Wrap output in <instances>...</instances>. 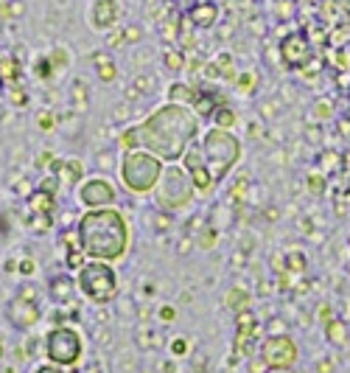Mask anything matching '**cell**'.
<instances>
[{
  "label": "cell",
  "instance_id": "d4e9b609",
  "mask_svg": "<svg viewBox=\"0 0 350 373\" xmlns=\"http://www.w3.org/2000/svg\"><path fill=\"white\" fill-rule=\"evenodd\" d=\"M34 373H68V370L59 367V365H54V362H45V365H39Z\"/></svg>",
  "mask_w": 350,
  "mask_h": 373
},
{
  "label": "cell",
  "instance_id": "ffe728a7",
  "mask_svg": "<svg viewBox=\"0 0 350 373\" xmlns=\"http://www.w3.org/2000/svg\"><path fill=\"white\" fill-rule=\"evenodd\" d=\"M325 337H331L333 343H344V323H339V320L328 323V328H325Z\"/></svg>",
  "mask_w": 350,
  "mask_h": 373
},
{
  "label": "cell",
  "instance_id": "5b68a950",
  "mask_svg": "<svg viewBox=\"0 0 350 373\" xmlns=\"http://www.w3.org/2000/svg\"><path fill=\"white\" fill-rule=\"evenodd\" d=\"M154 196V205L157 211H165V214H174V211H185L188 205L194 202L196 196V188L188 177V172L183 169V165H165L163 174H160V183L154 185L152 191Z\"/></svg>",
  "mask_w": 350,
  "mask_h": 373
},
{
  "label": "cell",
  "instance_id": "9c48e42d",
  "mask_svg": "<svg viewBox=\"0 0 350 373\" xmlns=\"http://www.w3.org/2000/svg\"><path fill=\"white\" fill-rule=\"evenodd\" d=\"M79 202L87 211L96 208H110V205L118 202V191L107 177H90L81 188H79Z\"/></svg>",
  "mask_w": 350,
  "mask_h": 373
},
{
  "label": "cell",
  "instance_id": "83f0119b",
  "mask_svg": "<svg viewBox=\"0 0 350 373\" xmlns=\"http://www.w3.org/2000/svg\"><path fill=\"white\" fill-rule=\"evenodd\" d=\"M314 112H317L320 118H322V115H331V104H317V110H314Z\"/></svg>",
  "mask_w": 350,
  "mask_h": 373
},
{
  "label": "cell",
  "instance_id": "7c38bea8",
  "mask_svg": "<svg viewBox=\"0 0 350 373\" xmlns=\"http://www.w3.org/2000/svg\"><path fill=\"white\" fill-rule=\"evenodd\" d=\"M121 17V3L118 0H96L93 3V12H90V23L99 28V31H107L118 23Z\"/></svg>",
  "mask_w": 350,
  "mask_h": 373
},
{
  "label": "cell",
  "instance_id": "3957f363",
  "mask_svg": "<svg viewBox=\"0 0 350 373\" xmlns=\"http://www.w3.org/2000/svg\"><path fill=\"white\" fill-rule=\"evenodd\" d=\"M199 149H202V160H205V165H207V172H210L216 185L236 169L238 160H241V152H244L241 141L230 130H218V127L205 132Z\"/></svg>",
  "mask_w": 350,
  "mask_h": 373
},
{
  "label": "cell",
  "instance_id": "4316f807",
  "mask_svg": "<svg viewBox=\"0 0 350 373\" xmlns=\"http://www.w3.org/2000/svg\"><path fill=\"white\" fill-rule=\"evenodd\" d=\"M309 183H311V191H314V194H320V191H322V188H320V185H322V177L311 174V177H309Z\"/></svg>",
  "mask_w": 350,
  "mask_h": 373
},
{
  "label": "cell",
  "instance_id": "d6986e66",
  "mask_svg": "<svg viewBox=\"0 0 350 373\" xmlns=\"http://www.w3.org/2000/svg\"><path fill=\"white\" fill-rule=\"evenodd\" d=\"M227 306L238 314V312H247L249 309V292L244 286H233L230 292H227Z\"/></svg>",
  "mask_w": 350,
  "mask_h": 373
},
{
  "label": "cell",
  "instance_id": "44dd1931",
  "mask_svg": "<svg viewBox=\"0 0 350 373\" xmlns=\"http://www.w3.org/2000/svg\"><path fill=\"white\" fill-rule=\"evenodd\" d=\"M216 241H218V236H216V230H213V228H205V230L196 236V244L202 247V250H210V247H213Z\"/></svg>",
  "mask_w": 350,
  "mask_h": 373
},
{
  "label": "cell",
  "instance_id": "7402d4cb",
  "mask_svg": "<svg viewBox=\"0 0 350 373\" xmlns=\"http://www.w3.org/2000/svg\"><path fill=\"white\" fill-rule=\"evenodd\" d=\"M99 76L104 79V81H112L115 79V62L107 57L104 62H99Z\"/></svg>",
  "mask_w": 350,
  "mask_h": 373
},
{
  "label": "cell",
  "instance_id": "8992f818",
  "mask_svg": "<svg viewBox=\"0 0 350 373\" xmlns=\"http://www.w3.org/2000/svg\"><path fill=\"white\" fill-rule=\"evenodd\" d=\"M76 289L93 303H110L118 295V275L112 264L87 259V264H81L76 272Z\"/></svg>",
  "mask_w": 350,
  "mask_h": 373
},
{
  "label": "cell",
  "instance_id": "6da1fadb",
  "mask_svg": "<svg viewBox=\"0 0 350 373\" xmlns=\"http://www.w3.org/2000/svg\"><path fill=\"white\" fill-rule=\"evenodd\" d=\"M138 149L157 154L163 163H177L199 135V115L185 104H163L135 127Z\"/></svg>",
  "mask_w": 350,
  "mask_h": 373
},
{
  "label": "cell",
  "instance_id": "4fadbf2b",
  "mask_svg": "<svg viewBox=\"0 0 350 373\" xmlns=\"http://www.w3.org/2000/svg\"><path fill=\"white\" fill-rule=\"evenodd\" d=\"M9 317L14 320L17 328H31V325L39 320V306H37V301H23V295H20V298L12 303Z\"/></svg>",
  "mask_w": 350,
  "mask_h": 373
},
{
  "label": "cell",
  "instance_id": "f546056e",
  "mask_svg": "<svg viewBox=\"0 0 350 373\" xmlns=\"http://www.w3.org/2000/svg\"><path fill=\"white\" fill-rule=\"evenodd\" d=\"M267 373H294V367H278V370H267Z\"/></svg>",
  "mask_w": 350,
  "mask_h": 373
},
{
  "label": "cell",
  "instance_id": "ac0fdd59",
  "mask_svg": "<svg viewBox=\"0 0 350 373\" xmlns=\"http://www.w3.org/2000/svg\"><path fill=\"white\" fill-rule=\"evenodd\" d=\"M213 123L218 130H233L236 127V121H238V115H236V110L233 107H227V104H218L216 110H213Z\"/></svg>",
  "mask_w": 350,
  "mask_h": 373
},
{
  "label": "cell",
  "instance_id": "5bb4252c",
  "mask_svg": "<svg viewBox=\"0 0 350 373\" xmlns=\"http://www.w3.org/2000/svg\"><path fill=\"white\" fill-rule=\"evenodd\" d=\"M188 20L194 28L199 31H210L218 20V6L216 3H207V0H202V3H194L191 12H188Z\"/></svg>",
  "mask_w": 350,
  "mask_h": 373
},
{
  "label": "cell",
  "instance_id": "52a82bcc",
  "mask_svg": "<svg viewBox=\"0 0 350 373\" xmlns=\"http://www.w3.org/2000/svg\"><path fill=\"white\" fill-rule=\"evenodd\" d=\"M84 354V340L76 328L70 325H56L48 331L45 337V356L48 362L59 365V367H73Z\"/></svg>",
  "mask_w": 350,
  "mask_h": 373
},
{
  "label": "cell",
  "instance_id": "603a6c76",
  "mask_svg": "<svg viewBox=\"0 0 350 373\" xmlns=\"http://www.w3.org/2000/svg\"><path fill=\"white\" fill-rule=\"evenodd\" d=\"M236 85L244 90V93H249L252 88H255V73L252 70H247V73H241V76H236Z\"/></svg>",
  "mask_w": 350,
  "mask_h": 373
},
{
  "label": "cell",
  "instance_id": "cb8c5ba5",
  "mask_svg": "<svg viewBox=\"0 0 350 373\" xmlns=\"http://www.w3.org/2000/svg\"><path fill=\"white\" fill-rule=\"evenodd\" d=\"M141 39H143V28H141V26L123 28V43H141Z\"/></svg>",
  "mask_w": 350,
  "mask_h": 373
},
{
  "label": "cell",
  "instance_id": "8fae6325",
  "mask_svg": "<svg viewBox=\"0 0 350 373\" xmlns=\"http://www.w3.org/2000/svg\"><path fill=\"white\" fill-rule=\"evenodd\" d=\"M280 54H283V62L289 68H302L309 62V39H305L302 31H291L283 37L280 43Z\"/></svg>",
  "mask_w": 350,
  "mask_h": 373
},
{
  "label": "cell",
  "instance_id": "484cf974",
  "mask_svg": "<svg viewBox=\"0 0 350 373\" xmlns=\"http://www.w3.org/2000/svg\"><path fill=\"white\" fill-rule=\"evenodd\" d=\"M188 351V343L180 337V340H174V354H185Z\"/></svg>",
  "mask_w": 350,
  "mask_h": 373
},
{
  "label": "cell",
  "instance_id": "277c9868",
  "mask_svg": "<svg viewBox=\"0 0 350 373\" xmlns=\"http://www.w3.org/2000/svg\"><path fill=\"white\" fill-rule=\"evenodd\" d=\"M165 169V163L146 152V149H132V152H123L121 163H118V174H121V183L126 185L129 194H152L154 185L160 183V174Z\"/></svg>",
  "mask_w": 350,
  "mask_h": 373
},
{
  "label": "cell",
  "instance_id": "9a60e30c",
  "mask_svg": "<svg viewBox=\"0 0 350 373\" xmlns=\"http://www.w3.org/2000/svg\"><path fill=\"white\" fill-rule=\"evenodd\" d=\"M73 292H76V281H70L68 275H56L51 281V298L56 303H70L73 301Z\"/></svg>",
  "mask_w": 350,
  "mask_h": 373
},
{
  "label": "cell",
  "instance_id": "4dcf8cb0",
  "mask_svg": "<svg viewBox=\"0 0 350 373\" xmlns=\"http://www.w3.org/2000/svg\"><path fill=\"white\" fill-rule=\"evenodd\" d=\"M0 354H3V348H0Z\"/></svg>",
  "mask_w": 350,
  "mask_h": 373
},
{
  "label": "cell",
  "instance_id": "e0dca14e",
  "mask_svg": "<svg viewBox=\"0 0 350 373\" xmlns=\"http://www.w3.org/2000/svg\"><path fill=\"white\" fill-rule=\"evenodd\" d=\"M163 65H165V70H171L174 76H177V73H183L188 68V54L183 48H168L163 54Z\"/></svg>",
  "mask_w": 350,
  "mask_h": 373
},
{
  "label": "cell",
  "instance_id": "7a4b0ae2",
  "mask_svg": "<svg viewBox=\"0 0 350 373\" xmlns=\"http://www.w3.org/2000/svg\"><path fill=\"white\" fill-rule=\"evenodd\" d=\"M129 233H132L129 222L115 205L81 214L76 225L79 250L90 261H107V264H115L126 256L129 241H132Z\"/></svg>",
  "mask_w": 350,
  "mask_h": 373
},
{
  "label": "cell",
  "instance_id": "ba28073f",
  "mask_svg": "<svg viewBox=\"0 0 350 373\" xmlns=\"http://www.w3.org/2000/svg\"><path fill=\"white\" fill-rule=\"evenodd\" d=\"M260 362L267 365V370H278V367H294L297 365V343L289 334H272L260 345Z\"/></svg>",
  "mask_w": 350,
  "mask_h": 373
},
{
  "label": "cell",
  "instance_id": "30bf717a",
  "mask_svg": "<svg viewBox=\"0 0 350 373\" xmlns=\"http://www.w3.org/2000/svg\"><path fill=\"white\" fill-rule=\"evenodd\" d=\"M183 169L188 172V177H191V183H194L196 194H202V196L213 194L216 183H213V177H210V172H207L205 160H202V149H199V143H196V141H194V143L188 146V152L183 154Z\"/></svg>",
  "mask_w": 350,
  "mask_h": 373
},
{
  "label": "cell",
  "instance_id": "2e32d148",
  "mask_svg": "<svg viewBox=\"0 0 350 373\" xmlns=\"http://www.w3.org/2000/svg\"><path fill=\"white\" fill-rule=\"evenodd\" d=\"M168 99H171V104H185V107H191L194 99H196V88L185 85V81H174V85L168 88Z\"/></svg>",
  "mask_w": 350,
  "mask_h": 373
},
{
  "label": "cell",
  "instance_id": "f1b7e54d",
  "mask_svg": "<svg viewBox=\"0 0 350 373\" xmlns=\"http://www.w3.org/2000/svg\"><path fill=\"white\" fill-rule=\"evenodd\" d=\"M174 314H177V312L168 309V306H163V312H160V317H163V320H174Z\"/></svg>",
  "mask_w": 350,
  "mask_h": 373
}]
</instances>
